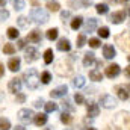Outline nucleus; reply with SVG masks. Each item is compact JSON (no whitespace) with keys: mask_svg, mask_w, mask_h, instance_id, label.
Returning a JSON list of instances; mask_svg holds the SVG:
<instances>
[{"mask_svg":"<svg viewBox=\"0 0 130 130\" xmlns=\"http://www.w3.org/2000/svg\"><path fill=\"white\" fill-rule=\"evenodd\" d=\"M89 79L94 80V82H101L103 80V74L98 70H92V71H89Z\"/></svg>","mask_w":130,"mask_h":130,"instance_id":"22","label":"nucleus"},{"mask_svg":"<svg viewBox=\"0 0 130 130\" xmlns=\"http://www.w3.org/2000/svg\"><path fill=\"white\" fill-rule=\"evenodd\" d=\"M86 110H88V117H91V118L98 117V113H100V107H98L97 103H94V101L88 103V106H86Z\"/></svg>","mask_w":130,"mask_h":130,"instance_id":"14","label":"nucleus"},{"mask_svg":"<svg viewBox=\"0 0 130 130\" xmlns=\"http://www.w3.org/2000/svg\"><path fill=\"white\" fill-rule=\"evenodd\" d=\"M100 39H97V38H91L89 39V47H92V48H98L100 47Z\"/></svg>","mask_w":130,"mask_h":130,"instance_id":"39","label":"nucleus"},{"mask_svg":"<svg viewBox=\"0 0 130 130\" xmlns=\"http://www.w3.org/2000/svg\"><path fill=\"white\" fill-rule=\"evenodd\" d=\"M3 53H6V55H14V53H15V47H14L12 44H5Z\"/></svg>","mask_w":130,"mask_h":130,"instance_id":"34","label":"nucleus"},{"mask_svg":"<svg viewBox=\"0 0 130 130\" xmlns=\"http://www.w3.org/2000/svg\"><path fill=\"white\" fill-rule=\"evenodd\" d=\"M33 110L32 109H21L18 110V120L23 123V124H29L33 121Z\"/></svg>","mask_w":130,"mask_h":130,"instance_id":"5","label":"nucleus"},{"mask_svg":"<svg viewBox=\"0 0 130 130\" xmlns=\"http://www.w3.org/2000/svg\"><path fill=\"white\" fill-rule=\"evenodd\" d=\"M8 89H9V92H12V94H18V92L21 91V80L17 79V77L11 79V80H9V85H8Z\"/></svg>","mask_w":130,"mask_h":130,"instance_id":"8","label":"nucleus"},{"mask_svg":"<svg viewBox=\"0 0 130 130\" xmlns=\"http://www.w3.org/2000/svg\"><path fill=\"white\" fill-rule=\"evenodd\" d=\"M41 39H42V35H41V32H39L38 29H35V30H32V32H29V35H27V41L35 42V44L41 42Z\"/></svg>","mask_w":130,"mask_h":130,"instance_id":"15","label":"nucleus"},{"mask_svg":"<svg viewBox=\"0 0 130 130\" xmlns=\"http://www.w3.org/2000/svg\"><path fill=\"white\" fill-rule=\"evenodd\" d=\"M14 130H26V129H24L23 126H15V127H14Z\"/></svg>","mask_w":130,"mask_h":130,"instance_id":"50","label":"nucleus"},{"mask_svg":"<svg viewBox=\"0 0 130 130\" xmlns=\"http://www.w3.org/2000/svg\"><path fill=\"white\" fill-rule=\"evenodd\" d=\"M11 3H12L15 11H21L24 8V0H11Z\"/></svg>","mask_w":130,"mask_h":130,"instance_id":"29","label":"nucleus"},{"mask_svg":"<svg viewBox=\"0 0 130 130\" xmlns=\"http://www.w3.org/2000/svg\"><path fill=\"white\" fill-rule=\"evenodd\" d=\"M23 80H24V83H26V86L29 88V89H36L38 86H39V76H38V71L35 70V68H29L26 73H24V76H23Z\"/></svg>","mask_w":130,"mask_h":130,"instance_id":"1","label":"nucleus"},{"mask_svg":"<svg viewBox=\"0 0 130 130\" xmlns=\"http://www.w3.org/2000/svg\"><path fill=\"white\" fill-rule=\"evenodd\" d=\"M98 35L101 38H109V29L107 27H100L98 29Z\"/></svg>","mask_w":130,"mask_h":130,"instance_id":"40","label":"nucleus"},{"mask_svg":"<svg viewBox=\"0 0 130 130\" xmlns=\"http://www.w3.org/2000/svg\"><path fill=\"white\" fill-rule=\"evenodd\" d=\"M33 123L39 127V126H44L47 123V113H36L33 117Z\"/></svg>","mask_w":130,"mask_h":130,"instance_id":"20","label":"nucleus"},{"mask_svg":"<svg viewBox=\"0 0 130 130\" xmlns=\"http://www.w3.org/2000/svg\"><path fill=\"white\" fill-rule=\"evenodd\" d=\"M95 8H97V12H98V14H107V11H109L107 5H104V3H98Z\"/></svg>","mask_w":130,"mask_h":130,"instance_id":"36","label":"nucleus"},{"mask_svg":"<svg viewBox=\"0 0 130 130\" xmlns=\"http://www.w3.org/2000/svg\"><path fill=\"white\" fill-rule=\"evenodd\" d=\"M74 101H76L77 104H83V103H85V98H83L82 94H76V95H74Z\"/></svg>","mask_w":130,"mask_h":130,"instance_id":"42","label":"nucleus"},{"mask_svg":"<svg viewBox=\"0 0 130 130\" xmlns=\"http://www.w3.org/2000/svg\"><path fill=\"white\" fill-rule=\"evenodd\" d=\"M110 2H113V3H118V2H120V0H110Z\"/></svg>","mask_w":130,"mask_h":130,"instance_id":"53","label":"nucleus"},{"mask_svg":"<svg viewBox=\"0 0 130 130\" xmlns=\"http://www.w3.org/2000/svg\"><path fill=\"white\" fill-rule=\"evenodd\" d=\"M76 42H77V44H76V45H77V48H82V47L86 44V36H85V35H79Z\"/></svg>","mask_w":130,"mask_h":130,"instance_id":"33","label":"nucleus"},{"mask_svg":"<svg viewBox=\"0 0 130 130\" xmlns=\"http://www.w3.org/2000/svg\"><path fill=\"white\" fill-rule=\"evenodd\" d=\"M109 20H110L113 24H121V23L126 20V12H124V11H117V12L110 14Z\"/></svg>","mask_w":130,"mask_h":130,"instance_id":"10","label":"nucleus"},{"mask_svg":"<svg viewBox=\"0 0 130 130\" xmlns=\"http://www.w3.org/2000/svg\"><path fill=\"white\" fill-rule=\"evenodd\" d=\"M20 65H21L20 58H11V59H9V62H8V68H9L12 73H15V71H18V70H20Z\"/></svg>","mask_w":130,"mask_h":130,"instance_id":"17","label":"nucleus"},{"mask_svg":"<svg viewBox=\"0 0 130 130\" xmlns=\"http://www.w3.org/2000/svg\"><path fill=\"white\" fill-rule=\"evenodd\" d=\"M88 130H97V129H94V127H89V129H88Z\"/></svg>","mask_w":130,"mask_h":130,"instance_id":"54","label":"nucleus"},{"mask_svg":"<svg viewBox=\"0 0 130 130\" xmlns=\"http://www.w3.org/2000/svg\"><path fill=\"white\" fill-rule=\"evenodd\" d=\"M30 2H32L33 6H38V2H36V0H30Z\"/></svg>","mask_w":130,"mask_h":130,"instance_id":"51","label":"nucleus"},{"mask_svg":"<svg viewBox=\"0 0 130 130\" xmlns=\"http://www.w3.org/2000/svg\"><path fill=\"white\" fill-rule=\"evenodd\" d=\"M58 50L59 52H70L71 50V44L67 38H61L59 42H58Z\"/></svg>","mask_w":130,"mask_h":130,"instance_id":"18","label":"nucleus"},{"mask_svg":"<svg viewBox=\"0 0 130 130\" xmlns=\"http://www.w3.org/2000/svg\"><path fill=\"white\" fill-rule=\"evenodd\" d=\"M47 8H48L52 12H58V11H59V8H61V5H59L58 2H55V0H53V2H48V3H47Z\"/></svg>","mask_w":130,"mask_h":130,"instance_id":"31","label":"nucleus"},{"mask_svg":"<svg viewBox=\"0 0 130 130\" xmlns=\"http://www.w3.org/2000/svg\"><path fill=\"white\" fill-rule=\"evenodd\" d=\"M117 44H120V48L123 52H130V33L124 32L117 36Z\"/></svg>","mask_w":130,"mask_h":130,"instance_id":"4","label":"nucleus"},{"mask_svg":"<svg viewBox=\"0 0 130 130\" xmlns=\"http://www.w3.org/2000/svg\"><path fill=\"white\" fill-rule=\"evenodd\" d=\"M62 107H64L65 112H73V110H74V107L71 106V103H70L68 100H64V101H62Z\"/></svg>","mask_w":130,"mask_h":130,"instance_id":"37","label":"nucleus"},{"mask_svg":"<svg viewBox=\"0 0 130 130\" xmlns=\"http://www.w3.org/2000/svg\"><path fill=\"white\" fill-rule=\"evenodd\" d=\"M18 35H20L18 29H15V27H9V29H8V36H9L11 39H17Z\"/></svg>","mask_w":130,"mask_h":130,"instance_id":"32","label":"nucleus"},{"mask_svg":"<svg viewBox=\"0 0 130 130\" xmlns=\"http://www.w3.org/2000/svg\"><path fill=\"white\" fill-rule=\"evenodd\" d=\"M127 14L130 15V6H127Z\"/></svg>","mask_w":130,"mask_h":130,"instance_id":"52","label":"nucleus"},{"mask_svg":"<svg viewBox=\"0 0 130 130\" xmlns=\"http://www.w3.org/2000/svg\"><path fill=\"white\" fill-rule=\"evenodd\" d=\"M17 21H18V26H20V27H26V26L29 24L27 18H26V17H23V15H21V17H18V18H17Z\"/></svg>","mask_w":130,"mask_h":130,"instance_id":"38","label":"nucleus"},{"mask_svg":"<svg viewBox=\"0 0 130 130\" xmlns=\"http://www.w3.org/2000/svg\"><path fill=\"white\" fill-rule=\"evenodd\" d=\"M124 2H129V0H124Z\"/></svg>","mask_w":130,"mask_h":130,"instance_id":"57","label":"nucleus"},{"mask_svg":"<svg viewBox=\"0 0 130 130\" xmlns=\"http://www.w3.org/2000/svg\"><path fill=\"white\" fill-rule=\"evenodd\" d=\"M47 2H53V0H47Z\"/></svg>","mask_w":130,"mask_h":130,"instance_id":"56","label":"nucleus"},{"mask_svg":"<svg viewBox=\"0 0 130 130\" xmlns=\"http://www.w3.org/2000/svg\"><path fill=\"white\" fill-rule=\"evenodd\" d=\"M29 17H30V20H32L33 23H36V24H44V23L48 21V14L42 8H38V6H35L32 11L29 12Z\"/></svg>","mask_w":130,"mask_h":130,"instance_id":"2","label":"nucleus"},{"mask_svg":"<svg viewBox=\"0 0 130 130\" xmlns=\"http://www.w3.org/2000/svg\"><path fill=\"white\" fill-rule=\"evenodd\" d=\"M41 80H42V83H44V85L50 83V80H52V74H50L48 71H44V73L41 74Z\"/></svg>","mask_w":130,"mask_h":130,"instance_id":"35","label":"nucleus"},{"mask_svg":"<svg viewBox=\"0 0 130 130\" xmlns=\"http://www.w3.org/2000/svg\"><path fill=\"white\" fill-rule=\"evenodd\" d=\"M26 45V41L24 39H18V48H24Z\"/></svg>","mask_w":130,"mask_h":130,"instance_id":"46","label":"nucleus"},{"mask_svg":"<svg viewBox=\"0 0 130 130\" xmlns=\"http://www.w3.org/2000/svg\"><path fill=\"white\" fill-rule=\"evenodd\" d=\"M120 121H115V127L118 130H130V115L126 112H121L117 115Z\"/></svg>","mask_w":130,"mask_h":130,"instance_id":"3","label":"nucleus"},{"mask_svg":"<svg viewBox=\"0 0 130 130\" xmlns=\"http://www.w3.org/2000/svg\"><path fill=\"white\" fill-rule=\"evenodd\" d=\"M9 18V12L6 9H0V21H6Z\"/></svg>","mask_w":130,"mask_h":130,"instance_id":"41","label":"nucleus"},{"mask_svg":"<svg viewBox=\"0 0 130 130\" xmlns=\"http://www.w3.org/2000/svg\"><path fill=\"white\" fill-rule=\"evenodd\" d=\"M3 74H5V68H3V65L0 64V77H3Z\"/></svg>","mask_w":130,"mask_h":130,"instance_id":"48","label":"nucleus"},{"mask_svg":"<svg viewBox=\"0 0 130 130\" xmlns=\"http://www.w3.org/2000/svg\"><path fill=\"white\" fill-rule=\"evenodd\" d=\"M44 109H45V112H47V113H50V112L58 110V104H56L55 101H48V103H45V104H44Z\"/></svg>","mask_w":130,"mask_h":130,"instance_id":"26","label":"nucleus"},{"mask_svg":"<svg viewBox=\"0 0 130 130\" xmlns=\"http://www.w3.org/2000/svg\"><path fill=\"white\" fill-rule=\"evenodd\" d=\"M53 56H55V55H53V50H52V48H47L45 53H44V62L47 65L52 64V62H53Z\"/></svg>","mask_w":130,"mask_h":130,"instance_id":"25","label":"nucleus"},{"mask_svg":"<svg viewBox=\"0 0 130 130\" xmlns=\"http://www.w3.org/2000/svg\"><path fill=\"white\" fill-rule=\"evenodd\" d=\"M58 33H59V30H58L56 27L50 29V30L47 32V39H50V41H55V39L58 38Z\"/></svg>","mask_w":130,"mask_h":130,"instance_id":"30","label":"nucleus"},{"mask_svg":"<svg viewBox=\"0 0 130 130\" xmlns=\"http://www.w3.org/2000/svg\"><path fill=\"white\" fill-rule=\"evenodd\" d=\"M115 91L118 94V98L123 100V101H126L130 97V85H118L115 88Z\"/></svg>","mask_w":130,"mask_h":130,"instance_id":"6","label":"nucleus"},{"mask_svg":"<svg viewBox=\"0 0 130 130\" xmlns=\"http://www.w3.org/2000/svg\"><path fill=\"white\" fill-rule=\"evenodd\" d=\"M82 23H83V17H80V15H79V17H74L73 21H71V29H73V30H77V29L82 26Z\"/></svg>","mask_w":130,"mask_h":130,"instance_id":"23","label":"nucleus"},{"mask_svg":"<svg viewBox=\"0 0 130 130\" xmlns=\"http://www.w3.org/2000/svg\"><path fill=\"white\" fill-rule=\"evenodd\" d=\"M91 5H92L91 0H71L70 2V6L74 9H85V8H89Z\"/></svg>","mask_w":130,"mask_h":130,"instance_id":"11","label":"nucleus"},{"mask_svg":"<svg viewBox=\"0 0 130 130\" xmlns=\"http://www.w3.org/2000/svg\"><path fill=\"white\" fill-rule=\"evenodd\" d=\"M61 121H62L64 124H70V123L73 121V117L70 115V112H65L64 110V112L61 113Z\"/></svg>","mask_w":130,"mask_h":130,"instance_id":"27","label":"nucleus"},{"mask_svg":"<svg viewBox=\"0 0 130 130\" xmlns=\"http://www.w3.org/2000/svg\"><path fill=\"white\" fill-rule=\"evenodd\" d=\"M17 101H18V103H24V101H26V95L18 92V94H17Z\"/></svg>","mask_w":130,"mask_h":130,"instance_id":"44","label":"nucleus"},{"mask_svg":"<svg viewBox=\"0 0 130 130\" xmlns=\"http://www.w3.org/2000/svg\"><path fill=\"white\" fill-rule=\"evenodd\" d=\"M67 130H68V129H67Z\"/></svg>","mask_w":130,"mask_h":130,"instance_id":"58","label":"nucleus"},{"mask_svg":"<svg viewBox=\"0 0 130 130\" xmlns=\"http://www.w3.org/2000/svg\"><path fill=\"white\" fill-rule=\"evenodd\" d=\"M44 104H45V103H44V100H42V98H38V100L35 101V104H33V106H35V107H41V106H44Z\"/></svg>","mask_w":130,"mask_h":130,"instance_id":"45","label":"nucleus"},{"mask_svg":"<svg viewBox=\"0 0 130 130\" xmlns=\"http://www.w3.org/2000/svg\"><path fill=\"white\" fill-rule=\"evenodd\" d=\"M11 129V121L8 118H0V130H9Z\"/></svg>","mask_w":130,"mask_h":130,"instance_id":"28","label":"nucleus"},{"mask_svg":"<svg viewBox=\"0 0 130 130\" xmlns=\"http://www.w3.org/2000/svg\"><path fill=\"white\" fill-rule=\"evenodd\" d=\"M95 62V55L92 53V52H88L85 56H83V67H86V68H89L91 65Z\"/></svg>","mask_w":130,"mask_h":130,"instance_id":"19","label":"nucleus"},{"mask_svg":"<svg viewBox=\"0 0 130 130\" xmlns=\"http://www.w3.org/2000/svg\"><path fill=\"white\" fill-rule=\"evenodd\" d=\"M120 73H121V68H120V65L118 64H112V65H109V67L106 68V76H107L109 79L117 77Z\"/></svg>","mask_w":130,"mask_h":130,"instance_id":"12","label":"nucleus"},{"mask_svg":"<svg viewBox=\"0 0 130 130\" xmlns=\"http://www.w3.org/2000/svg\"><path fill=\"white\" fill-rule=\"evenodd\" d=\"M70 17H71L70 11H62V12H61V20H62V21H65V20H68Z\"/></svg>","mask_w":130,"mask_h":130,"instance_id":"43","label":"nucleus"},{"mask_svg":"<svg viewBox=\"0 0 130 130\" xmlns=\"http://www.w3.org/2000/svg\"><path fill=\"white\" fill-rule=\"evenodd\" d=\"M6 6V0H0V8H5Z\"/></svg>","mask_w":130,"mask_h":130,"instance_id":"49","label":"nucleus"},{"mask_svg":"<svg viewBox=\"0 0 130 130\" xmlns=\"http://www.w3.org/2000/svg\"><path fill=\"white\" fill-rule=\"evenodd\" d=\"M38 52H36V48L35 47H29V48H26V53H24V58H26V62L27 64H30L33 61H36L38 59Z\"/></svg>","mask_w":130,"mask_h":130,"instance_id":"13","label":"nucleus"},{"mask_svg":"<svg viewBox=\"0 0 130 130\" xmlns=\"http://www.w3.org/2000/svg\"><path fill=\"white\" fill-rule=\"evenodd\" d=\"M97 29V20L95 18H89V20H86V23H85V32H94Z\"/></svg>","mask_w":130,"mask_h":130,"instance_id":"21","label":"nucleus"},{"mask_svg":"<svg viewBox=\"0 0 130 130\" xmlns=\"http://www.w3.org/2000/svg\"><path fill=\"white\" fill-rule=\"evenodd\" d=\"M67 92H68L67 85H61V86H58V88H55V89L50 91V97L52 98H61V97H65Z\"/></svg>","mask_w":130,"mask_h":130,"instance_id":"9","label":"nucleus"},{"mask_svg":"<svg viewBox=\"0 0 130 130\" xmlns=\"http://www.w3.org/2000/svg\"><path fill=\"white\" fill-rule=\"evenodd\" d=\"M103 56H104L106 59H113V58H115V48H113V45L106 44V45L103 47Z\"/></svg>","mask_w":130,"mask_h":130,"instance_id":"16","label":"nucleus"},{"mask_svg":"<svg viewBox=\"0 0 130 130\" xmlns=\"http://www.w3.org/2000/svg\"><path fill=\"white\" fill-rule=\"evenodd\" d=\"M100 103H101V106L106 107V109H112V107L117 106V100L112 97V95H109V94L101 95V97H100Z\"/></svg>","mask_w":130,"mask_h":130,"instance_id":"7","label":"nucleus"},{"mask_svg":"<svg viewBox=\"0 0 130 130\" xmlns=\"http://www.w3.org/2000/svg\"><path fill=\"white\" fill-rule=\"evenodd\" d=\"M85 77L83 76H77V77H74L73 79V86L74 88H82V86H85Z\"/></svg>","mask_w":130,"mask_h":130,"instance_id":"24","label":"nucleus"},{"mask_svg":"<svg viewBox=\"0 0 130 130\" xmlns=\"http://www.w3.org/2000/svg\"><path fill=\"white\" fill-rule=\"evenodd\" d=\"M127 59H129V61H130V56H127Z\"/></svg>","mask_w":130,"mask_h":130,"instance_id":"55","label":"nucleus"},{"mask_svg":"<svg viewBox=\"0 0 130 130\" xmlns=\"http://www.w3.org/2000/svg\"><path fill=\"white\" fill-rule=\"evenodd\" d=\"M124 73H126V76H127V77L130 79V65H129V67H126V70H124Z\"/></svg>","mask_w":130,"mask_h":130,"instance_id":"47","label":"nucleus"}]
</instances>
